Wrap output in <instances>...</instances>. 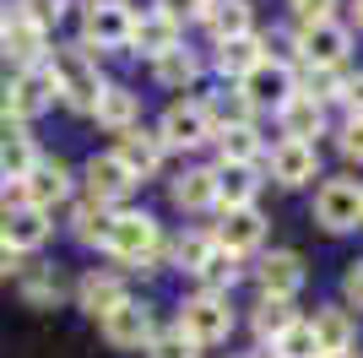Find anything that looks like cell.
Wrapping results in <instances>:
<instances>
[{"label":"cell","mask_w":363,"mask_h":358,"mask_svg":"<svg viewBox=\"0 0 363 358\" xmlns=\"http://www.w3.org/2000/svg\"><path fill=\"white\" fill-rule=\"evenodd\" d=\"M92 114H98V125H104V131H130V125H136V114H141V98L130 87H104L98 92V104H92Z\"/></svg>","instance_id":"obj_26"},{"label":"cell","mask_w":363,"mask_h":358,"mask_svg":"<svg viewBox=\"0 0 363 358\" xmlns=\"http://www.w3.org/2000/svg\"><path fill=\"white\" fill-rule=\"evenodd\" d=\"M6 185H11V174H6V168H0V195H6Z\"/></svg>","instance_id":"obj_52"},{"label":"cell","mask_w":363,"mask_h":358,"mask_svg":"<svg viewBox=\"0 0 363 358\" xmlns=\"http://www.w3.org/2000/svg\"><path fill=\"white\" fill-rule=\"evenodd\" d=\"M315 223L325 234H352L363 223V185L352 179H325L315 190Z\"/></svg>","instance_id":"obj_3"},{"label":"cell","mask_w":363,"mask_h":358,"mask_svg":"<svg viewBox=\"0 0 363 358\" xmlns=\"http://www.w3.org/2000/svg\"><path fill=\"white\" fill-rule=\"evenodd\" d=\"M212 141L223 147V163H250L260 158V131L255 125H228V131H212Z\"/></svg>","instance_id":"obj_30"},{"label":"cell","mask_w":363,"mask_h":358,"mask_svg":"<svg viewBox=\"0 0 363 358\" xmlns=\"http://www.w3.org/2000/svg\"><path fill=\"white\" fill-rule=\"evenodd\" d=\"M212 250H217V244H212V234H184L179 244H174V261H179L184 271H201Z\"/></svg>","instance_id":"obj_37"},{"label":"cell","mask_w":363,"mask_h":358,"mask_svg":"<svg viewBox=\"0 0 363 358\" xmlns=\"http://www.w3.org/2000/svg\"><path fill=\"white\" fill-rule=\"evenodd\" d=\"M201 22L217 33V44H223V38H244V33H250V0H206Z\"/></svg>","instance_id":"obj_27"},{"label":"cell","mask_w":363,"mask_h":358,"mask_svg":"<svg viewBox=\"0 0 363 358\" xmlns=\"http://www.w3.org/2000/svg\"><path fill=\"white\" fill-rule=\"evenodd\" d=\"M11 271H16V250H11V244H6V239H0V283H6Z\"/></svg>","instance_id":"obj_46"},{"label":"cell","mask_w":363,"mask_h":358,"mask_svg":"<svg viewBox=\"0 0 363 358\" xmlns=\"http://www.w3.org/2000/svg\"><path fill=\"white\" fill-rule=\"evenodd\" d=\"M22 298H28L33 310H55L65 298V283L55 266H22Z\"/></svg>","instance_id":"obj_28"},{"label":"cell","mask_w":363,"mask_h":358,"mask_svg":"<svg viewBox=\"0 0 363 358\" xmlns=\"http://www.w3.org/2000/svg\"><path fill=\"white\" fill-rule=\"evenodd\" d=\"M11 114L28 125V119H38L44 109H55V98H60V87H55V76H49V65H28V71H16L11 87Z\"/></svg>","instance_id":"obj_8"},{"label":"cell","mask_w":363,"mask_h":358,"mask_svg":"<svg viewBox=\"0 0 363 358\" xmlns=\"http://www.w3.org/2000/svg\"><path fill=\"white\" fill-rule=\"evenodd\" d=\"M342 358H352V353H342Z\"/></svg>","instance_id":"obj_53"},{"label":"cell","mask_w":363,"mask_h":358,"mask_svg":"<svg viewBox=\"0 0 363 358\" xmlns=\"http://www.w3.org/2000/svg\"><path fill=\"white\" fill-rule=\"evenodd\" d=\"M108 217H114V212H108L104 201L76 207V239H82V244H104V239H108Z\"/></svg>","instance_id":"obj_35"},{"label":"cell","mask_w":363,"mask_h":358,"mask_svg":"<svg viewBox=\"0 0 363 358\" xmlns=\"http://www.w3.org/2000/svg\"><path fill=\"white\" fill-rule=\"evenodd\" d=\"M352 22H358V28H363V0H358V6H352Z\"/></svg>","instance_id":"obj_50"},{"label":"cell","mask_w":363,"mask_h":358,"mask_svg":"<svg viewBox=\"0 0 363 358\" xmlns=\"http://www.w3.org/2000/svg\"><path fill=\"white\" fill-rule=\"evenodd\" d=\"M157 141H163V152H168V147H179V152L206 147V141H212V114H206V104H201V98L168 104L163 125H157Z\"/></svg>","instance_id":"obj_6"},{"label":"cell","mask_w":363,"mask_h":358,"mask_svg":"<svg viewBox=\"0 0 363 358\" xmlns=\"http://www.w3.org/2000/svg\"><path fill=\"white\" fill-rule=\"evenodd\" d=\"M260 239H266V217H260L255 207H233V212H223L212 244H217V250H228V255H244V250H255Z\"/></svg>","instance_id":"obj_15"},{"label":"cell","mask_w":363,"mask_h":358,"mask_svg":"<svg viewBox=\"0 0 363 358\" xmlns=\"http://www.w3.org/2000/svg\"><path fill=\"white\" fill-rule=\"evenodd\" d=\"M293 6V22L298 28H320V22H331V11H336V0H288Z\"/></svg>","instance_id":"obj_40"},{"label":"cell","mask_w":363,"mask_h":358,"mask_svg":"<svg viewBox=\"0 0 363 358\" xmlns=\"http://www.w3.org/2000/svg\"><path fill=\"white\" fill-rule=\"evenodd\" d=\"M347 44H352V33L342 28L336 16L298 33V49H303V65H309V71H342V65H347Z\"/></svg>","instance_id":"obj_7"},{"label":"cell","mask_w":363,"mask_h":358,"mask_svg":"<svg viewBox=\"0 0 363 358\" xmlns=\"http://www.w3.org/2000/svg\"><path fill=\"white\" fill-rule=\"evenodd\" d=\"M0 239H6L16 255L38 250V244L49 239V212H38V207H6V212H0Z\"/></svg>","instance_id":"obj_17"},{"label":"cell","mask_w":363,"mask_h":358,"mask_svg":"<svg viewBox=\"0 0 363 358\" xmlns=\"http://www.w3.org/2000/svg\"><path fill=\"white\" fill-rule=\"evenodd\" d=\"M98 326H104V342H108V347H147L152 337H157V326H152V310H147V304H136V298L114 304V310H108Z\"/></svg>","instance_id":"obj_9"},{"label":"cell","mask_w":363,"mask_h":358,"mask_svg":"<svg viewBox=\"0 0 363 358\" xmlns=\"http://www.w3.org/2000/svg\"><path fill=\"white\" fill-rule=\"evenodd\" d=\"M49 76H55V87H60V98L76 109V114H92V104H98V92L108 87L104 76H98V60H92L87 44H60L55 55L44 60Z\"/></svg>","instance_id":"obj_1"},{"label":"cell","mask_w":363,"mask_h":358,"mask_svg":"<svg viewBox=\"0 0 363 358\" xmlns=\"http://www.w3.org/2000/svg\"><path fill=\"white\" fill-rule=\"evenodd\" d=\"M125 277H114V271H87L82 283H76V304L92 315V320H104L114 304H125Z\"/></svg>","instance_id":"obj_19"},{"label":"cell","mask_w":363,"mask_h":358,"mask_svg":"<svg viewBox=\"0 0 363 358\" xmlns=\"http://www.w3.org/2000/svg\"><path fill=\"white\" fill-rule=\"evenodd\" d=\"M342 293H347L352 310H363V261H352V266H347V277H342Z\"/></svg>","instance_id":"obj_44"},{"label":"cell","mask_w":363,"mask_h":358,"mask_svg":"<svg viewBox=\"0 0 363 358\" xmlns=\"http://www.w3.org/2000/svg\"><path fill=\"white\" fill-rule=\"evenodd\" d=\"M277 119H282V141H309V136L325 131V104H315V98L293 92L288 104L277 109Z\"/></svg>","instance_id":"obj_22"},{"label":"cell","mask_w":363,"mask_h":358,"mask_svg":"<svg viewBox=\"0 0 363 358\" xmlns=\"http://www.w3.org/2000/svg\"><path fill=\"white\" fill-rule=\"evenodd\" d=\"M16 16H28V22H38V28L49 33L65 16V0H22V11H16Z\"/></svg>","instance_id":"obj_41"},{"label":"cell","mask_w":363,"mask_h":358,"mask_svg":"<svg viewBox=\"0 0 363 358\" xmlns=\"http://www.w3.org/2000/svg\"><path fill=\"white\" fill-rule=\"evenodd\" d=\"M342 152H347L352 163H363V114H352L347 125H342Z\"/></svg>","instance_id":"obj_43"},{"label":"cell","mask_w":363,"mask_h":358,"mask_svg":"<svg viewBox=\"0 0 363 358\" xmlns=\"http://www.w3.org/2000/svg\"><path fill=\"white\" fill-rule=\"evenodd\" d=\"M147 358H196V342H190L179 326H174V331H157V337L147 342Z\"/></svg>","instance_id":"obj_38"},{"label":"cell","mask_w":363,"mask_h":358,"mask_svg":"<svg viewBox=\"0 0 363 358\" xmlns=\"http://www.w3.org/2000/svg\"><path fill=\"white\" fill-rule=\"evenodd\" d=\"M38 163V147H33V136L22 131V136H11V141H0V168L11 179H28V168Z\"/></svg>","instance_id":"obj_34"},{"label":"cell","mask_w":363,"mask_h":358,"mask_svg":"<svg viewBox=\"0 0 363 358\" xmlns=\"http://www.w3.org/2000/svg\"><path fill=\"white\" fill-rule=\"evenodd\" d=\"M239 92H244L255 109H260V104H277V109H282L293 92H298V87H293V65H288V60H272V55H266L255 71L239 82Z\"/></svg>","instance_id":"obj_10"},{"label":"cell","mask_w":363,"mask_h":358,"mask_svg":"<svg viewBox=\"0 0 363 358\" xmlns=\"http://www.w3.org/2000/svg\"><path fill=\"white\" fill-rule=\"evenodd\" d=\"M293 320H298V315H293V298H260V304H255V337H260V347L277 342Z\"/></svg>","instance_id":"obj_33"},{"label":"cell","mask_w":363,"mask_h":358,"mask_svg":"<svg viewBox=\"0 0 363 358\" xmlns=\"http://www.w3.org/2000/svg\"><path fill=\"white\" fill-rule=\"evenodd\" d=\"M82 179H87V190H92V201H125V195L136 190V179H130V168L114 158V152H92L87 158V168H82Z\"/></svg>","instance_id":"obj_12"},{"label":"cell","mask_w":363,"mask_h":358,"mask_svg":"<svg viewBox=\"0 0 363 358\" xmlns=\"http://www.w3.org/2000/svg\"><path fill=\"white\" fill-rule=\"evenodd\" d=\"M130 22H136V11L125 6V0H92L87 11H82V38L76 44H98V49H125V38H130Z\"/></svg>","instance_id":"obj_5"},{"label":"cell","mask_w":363,"mask_h":358,"mask_svg":"<svg viewBox=\"0 0 363 358\" xmlns=\"http://www.w3.org/2000/svg\"><path fill=\"white\" fill-rule=\"evenodd\" d=\"M0 114H11V92L0 87Z\"/></svg>","instance_id":"obj_49"},{"label":"cell","mask_w":363,"mask_h":358,"mask_svg":"<svg viewBox=\"0 0 363 358\" xmlns=\"http://www.w3.org/2000/svg\"><path fill=\"white\" fill-rule=\"evenodd\" d=\"M6 28H11V6H0V38H6Z\"/></svg>","instance_id":"obj_48"},{"label":"cell","mask_w":363,"mask_h":358,"mask_svg":"<svg viewBox=\"0 0 363 358\" xmlns=\"http://www.w3.org/2000/svg\"><path fill=\"white\" fill-rule=\"evenodd\" d=\"M255 190H260V179L250 163H217V207L223 212L255 207Z\"/></svg>","instance_id":"obj_25"},{"label":"cell","mask_w":363,"mask_h":358,"mask_svg":"<svg viewBox=\"0 0 363 358\" xmlns=\"http://www.w3.org/2000/svg\"><path fill=\"white\" fill-rule=\"evenodd\" d=\"M125 44L136 49V55H147V60H163L168 49H179V28H174L168 16L147 11V16H136V22H130V38H125Z\"/></svg>","instance_id":"obj_20"},{"label":"cell","mask_w":363,"mask_h":358,"mask_svg":"<svg viewBox=\"0 0 363 358\" xmlns=\"http://www.w3.org/2000/svg\"><path fill=\"white\" fill-rule=\"evenodd\" d=\"M104 250L114 255L120 266H152V261H157V250H163L157 217H152V212H114V217H108Z\"/></svg>","instance_id":"obj_2"},{"label":"cell","mask_w":363,"mask_h":358,"mask_svg":"<svg viewBox=\"0 0 363 358\" xmlns=\"http://www.w3.org/2000/svg\"><path fill=\"white\" fill-rule=\"evenodd\" d=\"M152 76H157V87H174V92H184V87H196L201 60L190 55V49H168L163 60H152Z\"/></svg>","instance_id":"obj_29"},{"label":"cell","mask_w":363,"mask_h":358,"mask_svg":"<svg viewBox=\"0 0 363 358\" xmlns=\"http://www.w3.org/2000/svg\"><path fill=\"white\" fill-rule=\"evenodd\" d=\"M16 185H22V195H28V207L49 212L55 201L71 195V168H65L60 158H38V163L28 168V179H16Z\"/></svg>","instance_id":"obj_11"},{"label":"cell","mask_w":363,"mask_h":358,"mask_svg":"<svg viewBox=\"0 0 363 358\" xmlns=\"http://www.w3.org/2000/svg\"><path fill=\"white\" fill-rule=\"evenodd\" d=\"M266 347H277L282 358H320V347H315V331H309V320H293L277 342H266Z\"/></svg>","instance_id":"obj_36"},{"label":"cell","mask_w":363,"mask_h":358,"mask_svg":"<svg viewBox=\"0 0 363 358\" xmlns=\"http://www.w3.org/2000/svg\"><path fill=\"white\" fill-rule=\"evenodd\" d=\"M0 55L11 60L16 71L44 65V60H49V33L38 28V22H28V16H16V11H11V28H6V38H0Z\"/></svg>","instance_id":"obj_13"},{"label":"cell","mask_w":363,"mask_h":358,"mask_svg":"<svg viewBox=\"0 0 363 358\" xmlns=\"http://www.w3.org/2000/svg\"><path fill=\"white\" fill-rule=\"evenodd\" d=\"M168 195H174V207H179V212L217 207V168H184V174L168 185Z\"/></svg>","instance_id":"obj_24"},{"label":"cell","mask_w":363,"mask_h":358,"mask_svg":"<svg viewBox=\"0 0 363 358\" xmlns=\"http://www.w3.org/2000/svg\"><path fill=\"white\" fill-rule=\"evenodd\" d=\"M179 331H184L196 347L228 342V331H233V310H228V298H223V293H196V298H184Z\"/></svg>","instance_id":"obj_4"},{"label":"cell","mask_w":363,"mask_h":358,"mask_svg":"<svg viewBox=\"0 0 363 358\" xmlns=\"http://www.w3.org/2000/svg\"><path fill=\"white\" fill-rule=\"evenodd\" d=\"M260 60H266V44H260L255 33H244V38H223V44H217V71H223V82H233V87L255 71Z\"/></svg>","instance_id":"obj_21"},{"label":"cell","mask_w":363,"mask_h":358,"mask_svg":"<svg viewBox=\"0 0 363 358\" xmlns=\"http://www.w3.org/2000/svg\"><path fill=\"white\" fill-rule=\"evenodd\" d=\"M309 331H315V347H320V358H342V353L352 347V315H347V310H336V304L315 310Z\"/></svg>","instance_id":"obj_23"},{"label":"cell","mask_w":363,"mask_h":358,"mask_svg":"<svg viewBox=\"0 0 363 358\" xmlns=\"http://www.w3.org/2000/svg\"><path fill=\"white\" fill-rule=\"evenodd\" d=\"M342 87H347V76H342V71H309V76H303V98H315V104L342 98Z\"/></svg>","instance_id":"obj_39"},{"label":"cell","mask_w":363,"mask_h":358,"mask_svg":"<svg viewBox=\"0 0 363 358\" xmlns=\"http://www.w3.org/2000/svg\"><path fill=\"white\" fill-rule=\"evenodd\" d=\"M196 277H201V293H223V298H228V288L244 277V266H239V255L212 250V255H206V266H201Z\"/></svg>","instance_id":"obj_32"},{"label":"cell","mask_w":363,"mask_h":358,"mask_svg":"<svg viewBox=\"0 0 363 358\" xmlns=\"http://www.w3.org/2000/svg\"><path fill=\"white\" fill-rule=\"evenodd\" d=\"M255 277H260V293H266V298H293L303 288V261L293 250H272L255 266Z\"/></svg>","instance_id":"obj_18"},{"label":"cell","mask_w":363,"mask_h":358,"mask_svg":"<svg viewBox=\"0 0 363 358\" xmlns=\"http://www.w3.org/2000/svg\"><path fill=\"white\" fill-rule=\"evenodd\" d=\"M157 6V16H168L174 28L179 22H201V11H206V0H152Z\"/></svg>","instance_id":"obj_42"},{"label":"cell","mask_w":363,"mask_h":358,"mask_svg":"<svg viewBox=\"0 0 363 358\" xmlns=\"http://www.w3.org/2000/svg\"><path fill=\"white\" fill-rule=\"evenodd\" d=\"M114 158H120V163L130 168V179L141 185V179H152L157 168H163V141H157V131H136V125H130V131L120 136Z\"/></svg>","instance_id":"obj_16"},{"label":"cell","mask_w":363,"mask_h":358,"mask_svg":"<svg viewBox=\"0 0 363 358\" xmlns=\"http://www.w3.org/2000/svg\"><path fill=\"white\" fill-rule=\"evenodd\" d=\"M272 179H277V185H288V190H298V185L320 179V152H315V141H277V152H272Z\"/></svg>","instance_id":"obj_14"},{"label":"cell","mask_w":363,"mask_h":358,"mask_svg":"<svg viewBox=\"0 0 363 358\" xmlns=\"http://www.w3.org/2000/svg\"><path fill=\"white\" fill-rule=\"evenodd\" d=\"M206 114H212V131H228V125H250L255 104H250L239 87H223V92H212V98H206Z\"/></svg>","instance_id":"obj_31"},{"label":"cell","mask_w":363,"mask_h":358,"mask_svg":"<svg viewBox=\"0 0 363 358\" xmlns=\"http://www.w3.org/2000/svg\"><path fill=\"white\" fill-rule=\"evenodd\" d=\"M22 131H28V125L16 114H0V141H11V136H22Z\"/></svg>","instance_id":"obj_47"},{"label":"cell","mask_w":363,"mask_h":358,"mask_svg":"<svg viewBox=\"0 0 363 358\" xmlns=\"http://www.w3.org/2000/svg\"><path fill=\"white\" fill-rule=\"evenodd\" d=\"M255 358H282V353H277V347H260V353Z\"/></svg>","instance_id":"obj_51"},{"label":"cell","mask_w":363,"mask_h":358,"mask_svg":"<svg viewBox=\"0 0 363 358\" xmlns=\"http://www.w3.org/2000/svg\"><path fill=\"white\" fill-rule=\"evenodd\" d=\"M342 98H347V104H352V109L363 114V71H358V76H347V87H342Z\"/></svg>","instance_id":"obj_45"}]
</instances>
